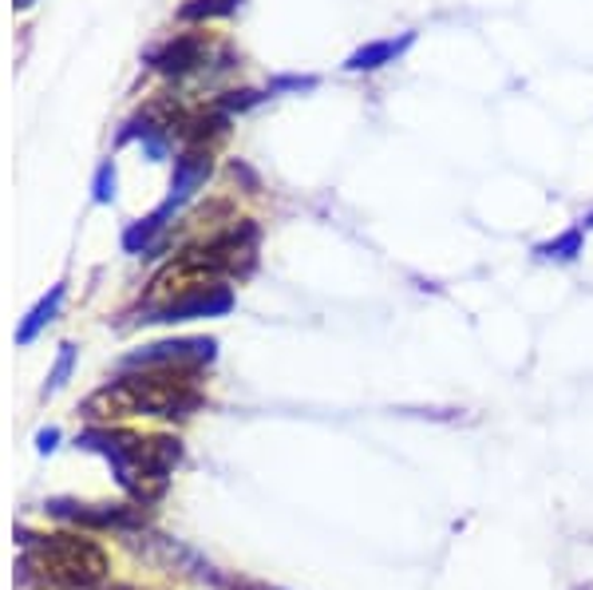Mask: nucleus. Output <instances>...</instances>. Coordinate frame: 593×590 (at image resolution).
Instances as JSON below:
<instances>
[{
	"label": "nucleus",
	"mask_w": 593,
	"mask_h": 590,
	"mask_svg": "<svg viewBox=\"0 0 593 590\" xmlns=\"http://www.w3.org/2000/svg\"><path fill=\"white\" fill-rule=\"evenodd\" d=\"M24 543H28L24 571L40 574L48 582H60V587H91L107 571V554L96 543H88V539L24 535Z\"/></svg>",
	"instance_id": "nucleus-1"
},
{
	"label": "nucleus",
	"mask_w": 593,
	"mask_h": 590,
	"mask_svg": "<svg viewBox=\"0 0 593 590\" xmlns=\"http://www.w3.org/2000/svg\"><path fill=\"white\" fill-rule=\"evenodd\" d=\"M56 440H60V432H56V429L40 432V452H52V448H56Z\"/></svg>",
	"instance_id": "nucleus-14"
},
{
	"label": "nucleus",
	"mask_w": 593,
	"mask_h": 590,
	"mask_svg": "<svg viewBox=\"0 0 593 590\" xmlns=\"http://www.w3.org/2000/svg\"><path fill=\"white\" fill-rule=\"evenodd\" d=\"M218 341L214 337H178V341H155L142 345L139 353L123 361V368H198L210 365Z\"/></svg>",
	"instance_id": "nucleus-4"
},
{
	"label": "nucleus",
	"mask_w": 593,
	"mask_h": 590,
	"mask_svg": "<svg viewBox=\"0 0 593 590\" xmlns=\"http://www.w3.org/2000/svg\"><path fill=\"white\" fill-rule=\"evenodd\" d=\"M241 9V0H187L178 9V20L182 24H210V20H226Z\"/></svg>",
	"instance_id": "nucleus-9"
},
{
	"label": "nucleus",
	"mask_w": 593,
	"mask_h": 590,
	"mask_svg": "<svg viewBox=\"0 0 593 590\" xmlns=\"http://www.w3.org/2000/svg\"><path fill=\"white\" fill-rule=\"evenodd\" d=\"M320 76H302V72H281L266 83L269 96H302V91H317Z\"/></svg>",
	"instance_id": "nucleus-11"
},
{
	"label": "nucleus",
	"mask_w": 593,
	"mask_h": 590,
	"mask_svg": "<svg viewBox=\"0 0 593 590\" xmlns=\"http://www.w3.org/2000/svg\"><path fill=\"white\" fill-rule=\"evenodd\" d=\"M63 294H68V289H63V286H52V294L36 302V309H32V314H28V322L17 330V345H28V341H32L36 333L45 330L48 322H56V314H60V305H63Z\"/></svg>",
	"instance_id": "nucleus-8"
},
{
	"label": "nucleus",
	"mask_w": 593,
	"mask_h": 590,
	"mask_svg": "<svg viewBox=\"0 0 593 590\" xmlns=\"http://www.w3.org/2000/svg\"><path fill=\"white\" fill-rule=\"evenodd\" d=\"M28 4H32V0H17V9H28Z\"/></svg>",
	"instance_id": "nucleus-16"
},
{
	"label": "nucleus",
	"mask_w": 593,
	"mask_h": 590,
	"mask_svg": "<svg viewBox=\"0 0 593 590\" xmlns=\"http://www.w3.org/2000/svg\"><path fill=\"white\" fill-rule=\"evenodd\" d=\"M234 289L221 286V282H202V286H187L178 289L175 297H170L167 305H159L155 309V317H147V322H167V325H178V322H198V317H226L234 309Z\"/></svg>",
	"instance_id": "nucleus-2"
},
{
	"label": "nucleus",
	"mask_w": 593,
	"mask_h": 590,
	"mask_svg": "<svg viewBox=\"0 0 593 590\" xmlns=\"http://www.w3.org/2000/svg\"><path fill=\"white\" fill-rule=\"evenodd\" d=\"M214 60V45L206 32H178V37L162 40L147 52V68H155L167 80H187L195 72H206V63Z\"/></svg>",
	"instance_id": "nucleus-3"
},
{
	"label": "nucleus",
	"mask_w": 593,
	"mask_h": 590,
	"mask_svg": "<svg viewBox=\"0 0 593 590\" xmlns=\"http://www.w3.org/2000/svg\"><path fill=\"white\" fill-rule=\"evenodd\" d=\"M577 226H582V230L590 234V230H593V210H585V215H582V223H577Z\"/></svg>",
	"instance_id": "nucleus-15"
},
{
	"label": "nucleus",
	"mask_w": 593,
	"mask_h": 590,
	"mask_svg": "<svg viewBox=\"0 0 593 590\" xmlns=\"http://www.w3.org/2000/svg\"><path fill=\"white\" fill-rule=\"evenodd\" d=\"M91 198H96V206L116 203V159H103L96 167V179H91Z\"/></svg>",
	"instance_id": "nucleus-12"
},
{
	"label": "nucleus",
	"mask_w": 593,
	"mask_h": 590,
	"mask_svg": "<svg viewBox=\"0 0 593 590\" xmlns=\"http://www.w3.org/2000/svg\"><path fill=\"white\" fill-rule=\"evenodd\" d=\"M582 254H585V230H582V226H570V230L554 234V238H546V242H538V246H534V258H538V262H559V266H574Z\"/></svg>",
	"instance_id": "nucleus-7"
},
{
	"label": "nucleus",
	"mask_w": 593,
	"mask_h": 590,
	"mask_svg": "<svg viewBox=\"0 0 593 590\" xmlns=\"http://www.w3.org/2000/svg\"><path fill=\"white\" fill-rule=\"evenodd\" d=\"M416 40H419V32H399V37H380V40H364L360 48H356L353 56H348L340 68H345L348 76H373V72H380V68H388V63H396V60H404L412 48H416Z\"/></svg>",
	"instance_id": "nucleus-6"
},
{
	"label": "nucleus",
	"mask_w": 593,
	"mask_h": 590,
	"mask_svg": "<svg viewBox=\"0 0 593 590\" xmlns=\"http://www.w3.org/2000/svg\"><path fill=\"white\" fill-rule=\"evenodd\" d=\"M269 91H257V88H230L221 91L218 99H214V108L226 111V116H241V111H254L257 104H266Z\"/></svg>",
	"instance_id": "nucleus-10"
},
{
	"label": "nucleus",
	"mask_w": 593,
	"mask_h": 590,
	"mask_svg": "<svg viewBox=\"0 0 593 590\" xmlns=\"http://www.w3.org/2000/svg\"><path fill=\"white\" fill-rule=\"evenodd\" d=\"M71 365H76V345H60V361H56V368H52V373H48L45 396H48V393H56V389H60L63 381H68Z\"/></svg>",
	"instance_id": "nucleus-13"
},
{
	"label": "nucleus",
	"mask_w": 593,
	"mask_h": 590,
	"mask_svg": "<svg viewBox=\"0 0 593 590\" xmlns=\"http://www.w3.org/2000/svg\"><path fill=\"white\" fill-rule=\"evenodd\" d=\"M210 170H214V151H210V147L187 144V151L175 159V179H170V195L162 198V203H170L178 215H182V206L198 195V187H206Z\"/></svg>",
	"instance_id": "nucleus-5"
}]
</instances>
